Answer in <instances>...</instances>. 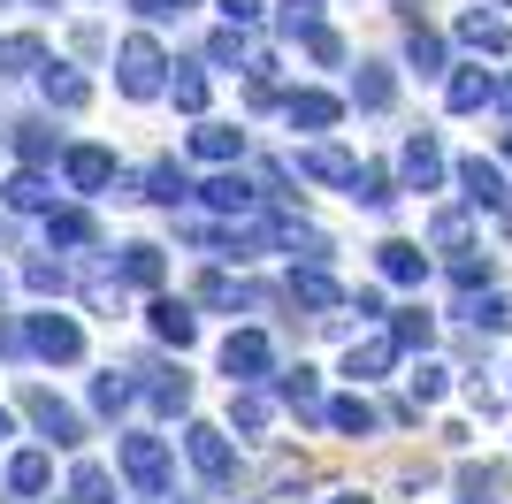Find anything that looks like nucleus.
Listing matches in <instances>:
<instances>
[{"label": "nucleus", "mask_w": 512, "mask_h": 504, "mask_svg": "<svg viewBox=\"0 0 512 504\" xmlns=\"http://www.w3.org/2000/svg\"><path fill=\"white\" fill-rule=\"evenodd\" d=\"M115 459H123L138 497H161V489H169V443L161 436H115Z\"/></svg>", "instance_id": "obj_1"}, {"label": "nucleus", "mask_w": 512, "mask_h": 504, "mask_svg": "<svg viewBox=\"0 0 512 504\" xmlns=\"http://www.w3.org/2000/svg\"><path fill=\"white\" fill-rule=\"evenodd\" d=\"M115 62H123V100H153V92H161V69H169V54H161L146 31H138V39H123V54H115Z\"/></svg>", "instance_id": "obj_2"}, {"label": "nucleus", "mask_w": 512, "mask_h": 504, "mask_svg": "<svg viewBox=\"0 0 512 504\" xmlns=\"http://www.w3.org/2000/svg\"><path fill=\"white\" fill-rule=\"evenodd\" d=\"M31 352L39 359H54V367H69V359H85V329H77V321L69 314H31Z\"/></svg>", "instance_id": "obj_3"}, {"label": "nucleus", "mask_w": 512, "mask_h": 504, "mask_svg": "<svg viewBox=\"0 0 512 504\" xmlns=\"http://www.w3.org/2000/svg\"><path fill=\"white\" fill-rule=\"evenodd\" d=\"M184 451H192V466L207 474L214 489H222V482L237 474V451H230V436H222V428H207V420H192V428H184Z\"/></svg>", "instance_id": "obj_4"}, {"label": "nucleus", "mask_w": 512, "mask_h": 504, "mask_svg": "<svg viewBox=\"0 0 512 504\" xmlns=\"http://www.w3.org/2000/svg\"><path fill=\"white\" fill-rule=\"evenodd\" d=\"M268 367H276L268 336H260V329H230V344H222V375H230V382H260Z\"/></svg>", "instance_id": "obj_5"}, {"label": "nucleus", "mask_w": 512, "mask_h": 504, "mask_svg": "<svg viewBox=\"0 0 512 504\" xmlns=\"http://www.w3.org/2000/svg\"><path fill=\"white\" fill-rule=\"evenodd\" d=\"M62 176H69V191H85V199H100V191L115 184V153H107V146H69Z\"/></svg>", "instance_id": "obj_6"}, {"label": "nucleus", "mask_w": 512, "mask_h": 504, "mask_svg": "<svg viewBox=\"0 0 512 504\" xmlns=\"http://www.w3.org/2000/svg\"><path fill=\"white\" fill-rule=\"evenodd\" d=\"M444 100H451V115H482L490 100H505V84L490 77V69H451V84H444Z\"/></svg>", "instance_id": "obj_7"}, {"label": "nucleus", "mask_w": 512, "mask_h": 504, "mask_svg": "<svg viewBox=\"0 0 512 504\" xmlns=\"http://www.w3.org/2000/svg\"><path fill=\"white\" fill-rule=\"evenodd\" d=\"M459 184H467V207H497V214H505V199H512V191H505V168L482 161V153L459 161Z\"/></svg>", "instance_id": "obj_8"}, {"label": "nucleus", "mask_w": 512, "mask_h": 504, "mask_svg": "<svg viewBox=\"0 0 512 504\" xmlns=\"http://www.w3.org/2000/svg\"><path fill=\"white\" fill-rule=\"evenodd\" d=\"M23 413L39 420V436H54V443H77V436H85V420L69 413L54 390H23Z\"/></svg>", "instance_id": "obj_9"}, {"label": "nucleus", "mask_w": 512, "mask_h": 504, "mask_svg": "<svg viewBox=\"0 0 512 504\" xmlns=\"http://www.w3.org/2000/svg\"><path fill=\"white\" fill-rule=\"evenodd\" d=\"M398 176H406V191H436L444 184V153H436V138H406V153H398Z\"/></svg>", "instance_id": "obj_10"}, {"label": "nucleus", "mask_w": 512, "mask_h": 504, "mask_svg": "<svg viewBox=\"0 0 512 504\" xmlns=\"http://www.w3.org/2000/svg\"><path fill=\"white\" fill-rule=\"evenodd\" d=\"M291 168H299V176H314V184H352V176H360V161H352L344 146H306Z\"/></svg>", "instance_id": "obj_11"}, {"label": "nucleus", "mask_w": 512, "mask_h": 504, "mask_svg": "<svg viewBox=\"0 0 512 504\" xmlns=\"http://www.w3.org/2000/svg\"><path fill=\"white\" fill-rule=\"evenodd\" d=\"M153 336H161V344H176V352H184V344H192V336H199L192 306H184V298H153Z\"/></svg>", "instance_id": "obj_12"}, {"label": "nucleus", "mask_w": 512, "mask_h": 504, "mask_svg": "<svg viewBox=\"0 0 512 504\" xmlns=\"http://www.w3.org/2000/svg\"><path fill=\"white\" fill-rule=\"evenodd\" d=\"M390 359H398V336H367V344H352V352H344V375H352V382H375Z\"/></svg>", "instance_id": "obj_13"}, {"label": "nucleus", "mask_w": 512, "mask_h": 504, "mask_svg": "<svg viewBox=\"0 0 512 504\" xmlns=\"http://www.w3.org/2000/svg\"><path fill=\"white\" fill-rule=\"evenodd\" d=\"M291 298H299L306 314H337V306H344V291H337L321 268H299V275H291Z\"/></svg>", "instance_id": "obj_14"}, {"label": "nucleus", "mask_w": 512, "mask_h": 504, "mask_svg": "<svg viewBox=\"0 0 512 504\" xmlns=\"http://www.w3.org/2000/svg\"><path fill=\"white\" fill-rule=\"evenodd\" d=\"M283 107H291V123H299V130H329V123L344 115V100H337V92H291Z\"/></svg>", "instance_id": "obj_15"}, {"label": "nucleus", "mask_w": 512, "mask_h": 504, "mask_svg": "<svg viewBox=\"0 0 512 504\" xmlns=\"http://www.w3.org/2000/svg\"><path fill=\"white\" fill-rule=\"evenodd\" d=\"M283 405L299 420H329V405H321V382H314V367H291L283 375Z\"/></svg>", "instance_id": "obj_16"}, {"label": "nucleus", "mask_w": 512, "mask_h": 504, "mask_svg": "<svg viewBox=\"0 0 512 504\" xmlns=\"http://www.w3.org/2000/svg\"><path fill=\"white\" fill-rule=\"evenodd\" d=\"M39 84H46V100H54V107H85V100H92V84L77 77L69 62H46V69H39Z\"/></svg>", "instance_id": "obj_17"}, {"label": "nucleus", "mask_w": 512, "mask_h": 504, "mask_svg": "<svg viewBox=\"0 0 512 504\" xmlns=\"http://www.w3.org/2000/svg\"><path fill=\"white\" fill-rule=\"evenodd\" d=\"M192 153H199V161H237V153H245V130H230V123H199V130H192Z\"/></svg>", "instance_id": "obj_18"}, {"label": "nucleus", "mask_w": 512, "mask_h": 504, "mask_svg": "<svg viewBox=\"0 0 512 504\" xmlns=\"http://www.w3.org/2000/svg\"><path fill=\"white\" fill-rule=\"evenodd\" d=\"M207 207H214V214H253L260 191L245 184V176H214V184H207Z\"/></svg>", "instance_id": "obj_19"}, {"label": "nucleus", "mask_w": 512, "mask_h": 504, "mask_svg": "<svg viewBox=\"0 0 512 504\" xmlns=\"http://www.w3.org/2000/svg\"><path fill=\"white\" fill-rule=\"evenodd\" d=\"M459 39H467L474 54H505V46H512V31H505L497 16H482V8H474V16H459Z\"/></svg>", "instance_id": "obj_20"}, {"label": "nucleus", "mask_w": 512, "mask_h": 504, "mask_svg": "<svg viewBox=\"0 0 512 504\" xmlns=\"http://www.w3.org/2000/svg\"><path fill=\"white\" fill-rule=\"evenodd\" d=\"M383 275H390V283H421V275H428V252L406 245V237H390V245H383Z\"/></svg>", "instance_id": "obj_21"}, {"label": "nucleus", "mask_w": 512, "mask_h": 504, "mask_svg": "<svg viewBox=\"0 0 512 504\" xmlns=\"http://www.w3.org/2000/svg\"><path fill=\"white\" fill-rule=\"evenodd\" d=\"M46 474H54V459H46V451H16V466H8V489H16V497H39Z\"/></svg>", "instance_id": "obj_22"}, {"label": "nucleus", "mask_w": 512, "mask_h": 504, "mask_svg": "<svg viewBox=\"0 0 512 504\" xmlns=\"http://www.w3.org/2000/svg\"><path fill=\"white\" fill-rule=\"evenodd\" d=\"M352 100H360V107H390V100H398V77H390L383 62H367L360 77H352Z\"/></svg>", "instance_id": "obj_23"}, {"label": "nucleus", "mask_w": 512, "mask_h": 504, "mask_svg": "<svg viewBox=\"0 0 512 504\" xmlns=\"http://www.w3.org/2000/svg\"><path fill=\"white\" fill-rule=\"evenodd\" d=\"M459 314H467L474 329H490V336H505V329H512V298H505V291H490V298H467V306H459Z\"/></svg>", "instance_id": "obj_24"}, {"label": "nucleus", "mask_w": 512, "mask_h": 504, "mask_svg": "<svg viewBox=\"0 0 512 504\" xmlns=\"http://www.w3.org/2000/svg\"><path fill=\"white\" fill-rule=\"evenodd\" d=\"M8 207H23V214L54 207V184H46L39 168H23V176H8Z\"/></svg>", "instance_id": "obj_25"}, {"label": "nucleus", "mask_w": 512, "mask_h": 504, "mask_svg": "<svg viewBox=\"0 0 512 504\" xmlns=\"http://www.w3.org/2000/svg\"><path fill=\"white\" fill-rule=\"evenodd\" d=\"M146 199H161V207H184V199H192L184 168H176V161H153V176H146Z\"/></svg>", "instance_id": "obj_26"}, {"label": "nucleus", "mask_w": 512, "mask_h": 504, "mask_svg": "<svg viewBox=\"0 0 512 504\" xmlns=\"http://www.w3.org/2000/svg\"><path fill=\"white\" fill-rule=\"evenodd\" d=\"M329 428H337V436H375V405L367 398H337L329 405Z\"/></svg>", "instance_id": "obj_27"}, {"label": "nucleus", "mask_w": 512, "mask_h": 504, "mask_svg": "<svg viewBox=\"0 0 512 504\" xmlns=\"http://www.w3.org/2000/svg\"><path fill=\"white\" fill-rule=\"evenodd\" d=\"M161 275H169V268H161V245H130V252H123V283H138V291H153Z\"/></svg>", "instance_id": "obj_28"}, {"label": "nucleus", "mask_w": 512, "mask_h": 504, "mask_svg": "<svg viewBox=\"0 0 512 504\" xmlns=\"http://www.w3.org/2000/svg\"><path fill=\"white\" fill-rule=\"evenodd\" d=\"M8 146H16L23 168H39V161H54V130H46V123H16V138H8Z\"/></svg>", "instance_id": "obj_29"}, {"label": "nucleus", "mask_w": 512, "mask_h": 504, "mask_svg": "<svg viewBox=\"0 0 512 504\" xmlns=\"http://www.w3.org/2000/svg\"><path fill=\"white\" fill-rule=\"evenodd\" d=\"M390 336H398V352H428V344H436V321H428L421 306H406V314L390 321Z\"/></svg>", "instance_id": "obj_30"}, {"label": "nucleus", "mask_w": 512, "mask_h": 504, "mask_svg": "<svg viewBox=\"0 0 512 504\" xmlns=\"http://www.w3.org/2000/svg\"><path fill=\"white\" fill-rule=\"evenodd\" d=\"M406 54H413V69H421V77H436V69H444V39H436L428 23H413V31H406Z\"/></svg>", "instance_id": "obj_31"}, {"label": "nucleus", "mask_w": 512, "mask_h": 504, "mask_svg": "<svg viewBox=\"0 0 512 504\" xmlns=\"http://www.w3.org/2000/svg\"><path fill=\"white\" fill-rule=\"evenodd\" d=\"M268 413H276V405L260 398V390H237V398H230V420L245 428V436H260V428H268Z\"/></svg>", "instance_id": "obj_32"}, {"label": "nucleus", "mask_w": 512, "mask_h": 504, "mask_svg": "<svg viewBox=\"0 0 512 504\" xmlns=\"http://www.w3.org/2000/svg\"><path fill=\"white\" fill-rule=\"evenodd\" d=\"M69 489H77V504H115V482H107V466H77V482H69Z\"/></svg>", "instance_id": "obj_33"}, {"label": "nucleus", "mask_w": 512, "mask_h": 504, "mask_svg": "<svg viewBox=\"0 0 512 504\" xmlns=\"http://www.w3.org/2000/svg\"><path fill=\"white\" fill-rule=\"evenodd\" d=\"M352 199H360V207H390V199H398V191H390V168H360V176H352Z\"/></svg>", "instance_id": "obj_34"}, {"label": "nucleus", "mask_w": 512, "mask_h": 504, "mask_svg": "<svg viewBox=\"0 0 512 504\" xmlns=\"http://www.w3.org/2000/svg\"><path fill=\"white\" fill-rule=\"evenodd\" d=\"M46 237H54V245H92V214H46Z\"/></svg>", "instance_id": "obj_35"}, {"label": "nucleus", "mask_w": 512, "mask_h": 504, "mask_svg": "<svg viewBox=\"0 0 512 504\" xmlns=\"http://www.w3.org/2000/svg\"><path fill=\"white\" fill-rule=\"evenodd\" d=\"M130 398H138V382H130V375H100V382H92V405H100V413H123Z\"/></svg>", "instance_id": "obj_36"}, {"label": "nucleus", "mask_w": 512, "mask_h": 504, "mask_svg": "<svg viewBox=\"0 0 512 504\" xmlns=\"http://www.w3.org/2000/svg\"><path fill=\"white\" fill-rule=\"evenodd\" d=\"M146 398L161 405V413H184V405H192V375H161V382L146 390Z\"/></svg>", "instance_id": "obj_37"}, {"label": "nucleus", "mask_w": 512, "mask_h": 504, "mask_svg": "<svg viewBox=\"0 0 512 504\" xmlns=\"http://www.w3.org/2000/svg\"><path fill=\"white\" fill-rule=\"evenodd\" d=\"M413 405H436V398H444V390H451V382H444V367H436V359H421V367H413Z\"/></svg>", "instance_id": "obj_38"}, {"label": "nucleus", "mask_w": 512, "mask_h": 504, "mask_svg": "<svg viewBox=\"0 0 512 504\" xmlns=\"http://www.w3.org/2000/svg\"><path fill=\"white\" fill-rule=\"evenodd\" d=\"M46 69V46L39 39H0V77H8V69Z\"/></svg>", "instance_id": "obj_39"}, {"label": "nucleus", "mask_w": 512, "mask_h": 504, "mask_svg": "<svg viewBox=\"0 0 512 504\" xmlns=\"http://www.w3.org/2000/svg\"><path fill=\"white\" fill-rule=\"evenodd\" d=\"M169 100L184 107V115H199V107H207V77H199V69H184V77H169Z\"/></svg>", "instance_id": "obj_40"}, {"label": "nucleus", "mask_w": 512, "mask_h": 504, "mask_svg": "<svg viewBox=\"0 0 512 504\" xmlns=\"http://www.w3.org/2000/svg\"><path fill=\"white\" fill-rule=\"evenodd\" d=\"M451 283H459V291H482V283H490V252H459V260H451Z\"/></svg>", "instance_id": "obj_41"}, {"label": "nucleus", "mask_w": 512, "mask_h": 504, "mask_svg": "<svg viewBox=\"0 0 512 504\" xmlns=\"http://www.w3.org/2000/svg\"><path fill=\"white\" fill-rule=\"evenodd\" d=\"M306 54H314V62H329V69H337V62H344V39H337V31H306Z\"/></svg>", "instance_id": "obj_42"}, {"label": "nucleus", "mask_w": 512, "mask_h": 504, "mask_svg": "<svg viewBox=\"0 0 512 504\" xmlns=\"http://www.w3.org/2000/svg\"><path fill=\"white\" fill-rule=\"evenodd\" d=\"M199 298H207V306H237L245 291H237L230 275H199Z\"/></svg>", "instance_id": "obj_43"}, {"label": "nucleus", "mask_w": 512, "mask_h": 504, "mask_svg": "<svg viewBox=\"0 0 512 504\" xmlns=\"http://www.w3.org/2000/svg\"><path fill=\"white\" fill-rule=\"evenodd\" d=\"M23 283H31V291H62V268H54V260H31V268H23Z\"/></svg>", "instance_id": "obj_44"}, {"label": "nucleus", "mask_w": 512, "mask_h": 504, "mask_svg": "<svg viewBox=\"0 0 512 504\" xmlns=\"http://www.w3.org/2000/svg\"><path fill=\"white\" fill-rule=\"evenodd\" d=\"M436 245H467V214H436Z\"/></svg>", "instance_id": "obj_45"}, {"label": "nucleus", "mask_w": 512, "mask_h": 504, "mask_svg": "<svg viewBox=\"0 0 512 504\" xmlns=\"http://www.w3.org/2000/svg\"><path fill=\"white\" fill-rule=\"evenodd\" d=\"M214 8H222V16H230L237 31H245V23H260V0H214Z\"/></svg>", "instance_id": "obj_46"}, {"label": "nucleus", "mask_w": 512, "mask_h": 504, "mask_svg": "<svg viewBox=\"0 0 512 504\" xmlns=\"http://www.w3.org/2000/svg\"><path fill=\"white\" fill-rule=\"evenodd\" d=\"M176 8H184V0H138V16H146V23H169Z\"/></svg>", "instance_id": "obj_47"}, {"label": "nucleus", "mask_w": 512, "mask_h": 504, "mask_svg": "<svg viewBox=\"0 0 512 504\" xmlns=\"http://www.w3.org/2000/svg\"><path fill=\"white\" fill-rule=\"evenodd\" d=\"M329 504H375V497H360V489H344V497H329Z\"/></svg>", "instance_id": "obj_48"}, {"label": "nucleus", "mask_w": 512, "mask_h": 504, "mask_svg": "<svg viewBox=\"0 0 512 504\" xmlns=\"http://www.w3.org/2000/svg\"><path fill=\"white\" fill-rule=\"evenodd\" d=\"M505 161H512V130H505Z\"/></svg>", "instance_id": "obj_49"}, {"label": "nucleus", "mask_w": 512, "mask_h": 504, "mask_svg": "<svg viewBox=\"0 0 512 504\" xmlns=\"http://www.w3.org/2000/svg\"><path fill=\"white\" fill-rule=\"evenodd\" d=\"M505 107H512V77H505Z\"/></svg>", "instance_id": "obj_50"}, {"label": "nucleus", "mask_w": 512, "mask_h": 504, "mask_svg": "<svg viewBox=\"0 0 512 504\" xmlns=\"http://www.w3.org/2000/svg\"><path fill=\"white\" fill-rule=\"evenodd\" d=\"M184 8H192V0H184Z\"/></svg>", "instance_id": "obj_51"}, {"label": "nucleus", "mask_w": 512, "mask_h": 504, "mask_svg": "<svg viewBox=\"0 0 512 504\" xmlns=\"http://www.w3.org/2000/svg\"><path fill=\"white\" fill-rule=\"evenodd\" d=\"M505 8H512V0H505Z\"/></svg>", "instance_id": "obj_52"}]
</instances>
